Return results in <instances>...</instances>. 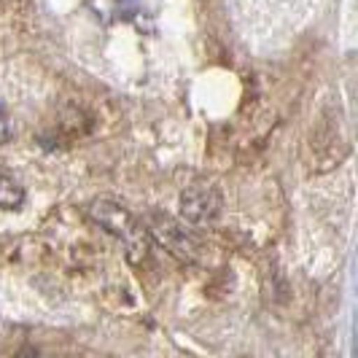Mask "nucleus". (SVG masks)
<instances>
[{"label": "nucleus", "instance_id": "2", "mask_svg": "<svg viewBox=\"0 0 358 358\" xmlns=\"http://www.w3.org/2000/svg\"><path fill=\"white\" fill-rule=\"evenodd\" d=\"M145 227H148L145 232L154 234L173 256H178L183 262H194L197 259V251H199L197 237L189 232L183 224H178L176 218H170V215L164 213H151L145 218Z\"/></svg>", "mask_w": 358, "mask_h": 358}, {"label": "nucleus", "instance_id": "3", "mask_svg": "<svg viewBox=\"0 0 358 358\" xmlns=\"http://www.w3.org/2000/svg\"><path fill=\"white\" fill-rule=\"evenodd\" d=\"M180 215L192 227H210L221 215V197L213 186H189L180 194Z\"/></svg>", "mask_w": 358, "mask_h": 358}, {"label": "nucleus", "instance_id": "1", "mask_svg": "<svg viewBox=\"0 0 358 358\" xmlns=\"http://www.w3.org/2000/svg\"><path fill=\"white\" fill-rule=\"evenodd\" d=\"M90 215L94 224H100L108 234H113L124 245L129 262L145 259V253H148V232L124 205H119L113 199H94L90 205Z\"/></svg>", "mask_w": 358, "mask_h": 358}, {"label": "nucleus", "instance_id": "4", "mask_svg": "<svg viewBox=\"0 0 358 358\" xmlns=\"http://www.w3.org/2000/svg\"><path fill=\"white\" fill-rule=\"evenodd\" d=\"M24 205V189L14 178L0 176V208L3 210H19Z\"/></svg>", "mask_w": 358, "mask_h": 358}, {"label": "nucleus", "instance_id": "5", "mask_svg": "<svg viewBox=\"0 0 358 358\" xmlns=\"http://www.w3.org/2000/svg\"><path fill=\"white\" fill-rule=\"evenodd\" d=\"M14 138V127H11V119L6 113V108L0 103V143H8Z\"/></svg>", "mask_w": 358, "mask_h": 358}]
</instances>
